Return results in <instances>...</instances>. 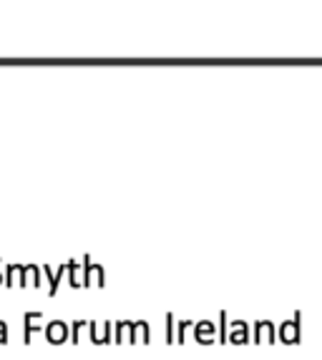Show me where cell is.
<instances>
[{
	"mask_svg": "<svg viewBox=\"0 0 322 360\" xmlns=\"http://www.w3.org/2000/svg\"><path fill=\"white\" fill-rule=\"evenodd\" d=\"M68 323H63V320H51V323L46 325V340L51 342V345H60V342L68 340Z\"/></svg>",
	"mask_w": 322,
	"mask_h": 360,
	"instance_id": "6da1fadb",
	"label": "cell"
},
{
	"mask_svg": "<svg viewBox=\"0 0 322 360\" xmlns=\"http://www.w3.org/2000/svg\"><path fill=\"white\" fill-rule=\"evenodd\" d=\"M103 280H106V275H103V267L101 264H94L89 257H86V275H84V285L89 288V285H98V288H103Z\"/></svg>",
	"mask_w": 322,
	"mask_h": 360,
	"instance_id": "7a4b0ae2",
	"label": "cell"
},
{
	"mask_svg": "<svg viewBox=\"0 0 322 360\" xmlns=\"http://www.w3.org/2000/svg\"><path fill=\"white\" fill-rule=\"evenodd\" d=\"M91 328V342L94 345H106L111 340V330H114V323H101V333H98V323H89Z\"/></svg>",
	"mask_w": 322,
	"mask_h": 360,
	"instance_id": "3957f363",
	"label": "cell"
},
{
	"mask_svg": "<svg viewBox=\"0 0 322 360\" xmlns=\"http://www.w3.org/2000/svg\"><path fill=\"white\" fill-rule=\"evenodd\" d=\"M43 315L41 312H25L23 315V342H30V338H33V333L41 330V320Z\"/></svg>",
	"mask_w": 322,
	"mask_h": 360,
	"instance_id": "277c9868",
	"label": "cell"
},
{
	"mask_svg": "<svg viewBox=\"0 0 322 360\" xmlns=\"http://www.w3.org/2000/svg\"><path fill=\"white\" fill-rule=\"evenodd\" d=\"M194 338L204 345L209 342H214V323H209V320H202V323H194Z\"/></svg>",
	"mask_w": 322,
	"mask_h": 360,
	"instance_id": "5b68a950",
	"label": "cell"
},
{
	"mask_svg": "<svg viewBox=\"0 0 322 360\" xmlns=\"http://www.w3.org/2000/svg\"><path fill=\"white\" fill-rule=\"evenodd\" d=\"M229 340H232V342H247V340H250V325L242 323V320L232 323V330H229Z\"/></svg>",
	"mask_w": 322,
	"mask_h": 360,
	"instance_id": "8992f818",
	"label": "cell"
},
{
	"mask_svg": "<svg viewBox=\"0 0 322 360\" xmlns=\"http://www.w3.org/2000/svg\"><path fill=\"white\" fill-rule=\"evenodd\" d=\"M280 335H282V340H285V342H297L300 340V323H292V320L282 323Z\"/></svg>",
	"mask_w": 322,
	"mask_h": 360,
	"instance_id": "52a82bcc",
	"label": "cell"
},
{
	"mask_svg": "<svg viewBox=\"0 0 322 360\" xmlns=\"http://www.w3.org/2000/svg\"><path fill=\"white\" fill-rule=\"evenodd\" d=\"M68 270V262L66 264H60L58 272H51V267H43V272L48 275V283H51V288H48V295H56V290H58V283H60V277H63V272Z\"/></svg>",
	"mask_w": 322,
	"mask_h": 360,
	"instance_id": "ba28073f",
	"label": "cell"
},
{
	"mask_svg": "<svg viewBox=\"0 0 322 360\" xmlns=\"http://www.w3.org/2000/svg\"><path fill=\"white\" fill-rule=\"evenodd\" d=\"M255 335L257 340H272V335H275V328H272V323H257L255 325Z\"/></svg>",
	"mask_w": 322,
	"mask_h": 360,
	"instance_id": "9c48e42d",
	"label": "cell"
},
{
	"mask_svg": "<svg viewBox=\"0 0 322 360\" xmlns=\"http://www.w3.org/2000/svg\"><path fill=\"white\" fill-rule=\"evenodd\" d=\"M167 340H176V320H174V315H167Z\"/></svg>",
	"mask_w": 322,
	"mask_h": 360,
	"instance_id": "30bf717a",
	"label": "cell"
},
{
	"mask_svg": "<svg viewBox=\"0 0 322 360\" xmlns=\"http://www.w3.org/2000/svg\"><path fill=\"white\" fill-rule=\"evenodd\" d=\"M68 272H71V288H78V285H84L81 283V275H78V262H68Z\"/></svg>",
	"mask_w": 322,
	"mask_h": 360,
	"instance_id": "8fae6325",
	"label": "cell"
},
{
	"mask_svg": "<svg viewBox=\"0 0 322 360\" xmlns=\"http://www.w3.org/2000/svg\"><path fill=\"white\" fill-rule=\"evenodd\" d=\"M139 333H141V342H143V345H146V342H151V328H149V323L139 320Z\"/></svg>",
	"mask_w": 322,
	"mask_h": 360,
	"instance_id": "7c38bea8",
	"label": "cell"
},
{
	"mask_svg": "<svg viewBox=\"0 0 322 360\" xmlns=\"http://www.w3.org/2000/svg\"><path fill=\"white\" fill-rule=\"evenodd\" d=\"M84 325H89V323H84V320H76L73 323V328H71V342H81V328Z\"/></svg>",
	"mask_w": 322,
	"mask_h": 360,
	"instance_id": "4fadbf2b",
	"label": "cell"
},
{
	"mask_svg": "<svg viewBox=\"0 0 322 360\" xmlns=\"http://www.w3.org/2000/svg\"><path fill=\"white\" fill-rule=\"evenodd\" d=\"M189 320H181V323H176V340L179 342H184V335H186V330H189Z\"/></svg>",
	"mask_w": 322,
	"mask_h": 360,
	"instance_id": "5bb4252c",
	"label": "cell"
},
{
	"mask_svg": "<svg viewBox=\"0 0 322 360\" xmlns=\"http://www.w3.org/2000/svg\"><path fill=\"white\" fill-rule=\"evenodd\" d=\"M15 272H20V264H11L6 270V288H13V277H15Z\"/></svg>",
	"mask_w": 322,
	"mask_h": 360,
	"instance_id": "9a60e30c",
	"label": "cell"
},
{
	"mask_svg": "<svg viewBox=\"0 0 322 360\" xmlns=\"http://www.w3.org/2000/svg\"><path fill=\"white\" fill-rule=\"evenodd\" d=\"M129 330V323H114V333H116V342H124V333Z\"/></svg>",
	"mask_w": 322,
	"mask_h": 360,
	"instance_id": "2e32d148",
	"label": "cell"
},
{
	"mask_svg": "<svg viewBox=\"0 0 322 360\" xmlns=\"http://www.w3.org/2000/svg\"><path fill=\"white\" fill-rule=\"evenodd\" d=\"M8 342V323L0 320V345H6Z\"/></svg>",
	"mask_w": 322,
	"mask_h": 360,
	"instance_id": "e0dca14e",
	"label": "cell"
}]
</instances>
